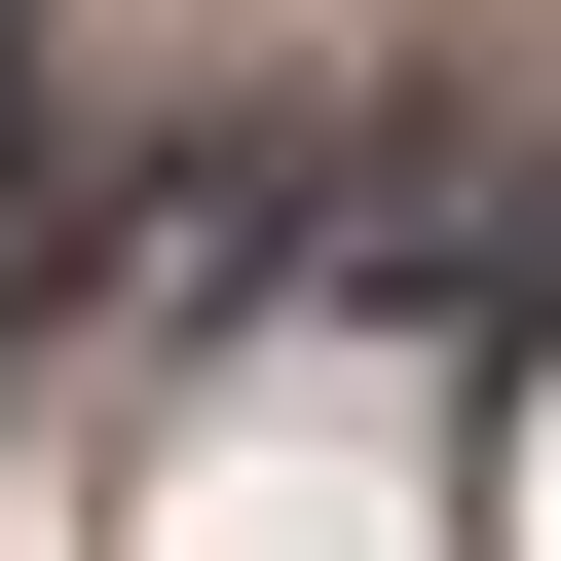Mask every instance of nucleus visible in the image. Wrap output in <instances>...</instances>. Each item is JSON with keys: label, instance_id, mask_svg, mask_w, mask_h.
<instances>
[{"label": "nucleus", "instance_id": "obj_1", "mask_svg": "<svg viewBox=\"0 0 561 561\" xmlns=\"http://www.w3.org/2000/svg\"><path fill=\"white\" fill-rule=\"evenodd\" d=\"M0 187H38V150H0Z\"/></svg>", "mask_w": 561, "mask_h": 561}]
</instances>
